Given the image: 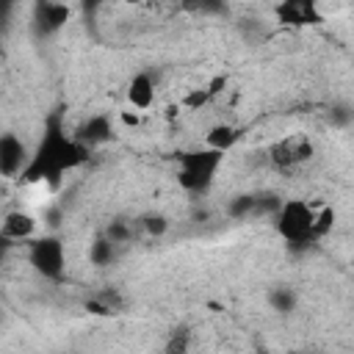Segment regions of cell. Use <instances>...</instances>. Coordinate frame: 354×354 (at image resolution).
Segmentation results:
<instances>
[{"mask_svg":"<svg viewBox=\"0 0 354 354\" xmlns=\"http://www.w3.org/2000/svg\"><path fill=\"white\" fill-rule=\"evenodd\" d=\"M254 207H257V194H238L227 202V216L235 221H243L254 216Z\"/></svg>","mask_w":354,"mask_h":354,"instance_id":"cell-15","label":"cell"},{"mask_svg":"<svg viewBox=\"0 0 354 354\" xmlns=\"http://www.w3.org/2000/svg\"><path fill=\"white\" fill-rule=\"evenodd\" d=\"M213 100H210V94H207V88L202 86V88H191L185 97H183V108L185 111H199V108H205V105H210Z\"/></svg>","mask_w":354,"mask_h":354,"instance_id":"cell-20","label":"cell"},{"mask_svg":"<svg viewBox=\"0 0 354 354\" xmlns=\"http://www.w3.org/2000/svg\"><path fill=\"white\" fill-rule=\"evenodd\" d=\"M268 307L277 313V315H290L296 313L299 307V293L290 288V285H274L268 290Z\"/></svg>","mask_w":354,"mask_h":354,"instance_id":"cell-13","label":"cell"},{"mask_svg":"<svg viewBox=\"0 0 354 354\" xmlns=\"http://www.w3.org/2000/svg\"><path fill=\"white\" fill-rule=\"evenodd\" d=\"M30 160L28 144L17 133H0V177H22Z\"/></svg>","mask_w":354,"mask_h":354,"instance_id":"cell-6","label":"cell"},{"mask_svg":"<svg viewBox=\"0 0 354 354\" xmlns=\"http://www.w3.org/2000/svg\"><path fill=\"white\" fill-rule=\"evenodd\" d=\"M124 97H127V102H130L133 111H138V113L149 111L155 105V97H158V88H155L152 75L149 72L133 75L130 83H127V88H124Z\"/></svg>","mask_w":354,"mask_h":354,"instance_id":"cell-10","label":"cell"},{"mask_svg":"<svg viewBox=\"0 0 354 354\" xmlns=\"http://www.w3.org/2000/svg\"><path fill=\"white\" fill-rule=\"evenodd\" d=\"M36 232H39V218L33 216V213H28V210H8L6 216H3V221H0V235L6 238V241H11V243H30L33 238H36Z\"/></svg>","mask_w":354,"mask_h":354,"instance_id":"cell-8","label":"cell"},{"mask_svg":"<svg viewBox=\"0 0 354 354\" xmlns=\"http://www.w3.org/2000/svg\"><path fill=\"white\" fill-rule=\"evenodd\" d=\"M293 354H310V351H293Z\"/></svg>","mask_w":354,"mask_h":354,"instance_id":"cell-24","label":"cell"},{"mask_svg":"<svg viewBox=\"0 0 354 354\" xmlns=\"http://www.w3.org/2000/svg\"><path fill=\"white\" fill-rule=\"evenodd\" d=\"M241 138V130L232 122H216L205 133V149H213L218 155H227Z\"/></svg>","mask_w":354,"mask_h":354,"instance_id":"cell-12","label":"cell"},{"mask_svg":"<svg viewBox=\"0 0 354 354\" xmlns=\"http://www.w3.org/2000/svg\"><path fill=\"white\" fill-rule=\"evenodd\" d=\"M88 158V149H83L75 136H66L55 122L47 127L44 138L39 141V147L30 152V160L22 171L25 183H44V185H55L66 171L77 169L83 160Z\"/></svg>","mask_w":354,"mask_h":354,"instance_id":"cell-1","label":"cell"},{"mask_svg":"<svg viewBox=\"0 0 354 354\" xmlns=\"http://www.w3.org/2000/svg\"><path fill=\"white\" fill-rule=\"evenodd\" d=\"M332 119H335L337 124H343V127H346V124L351 122V111H348L346 105H340V108H335V111H332Z\"/></svg>","mask_w":354,"mask_h":354,"instance_id":"cell-21","label":"cell"},{"mask_svg":"<svg viewBox=\"0 0 354 354\" xmlns=\"http://www.w3.org/2000/svg\"><path fill=\"white\" fill-rule=\"evenodd\" d=\"M277 17L285 25H315L321 22V11L310 0H288L277 6Z\"/></svg>","mask_w":354,"mask_h":354,"instance_id":"cell-11","label":"cell"},{"mask_svg":"<svg viewBox=\"0 0 354 354\" xmlns=\"http://www.w3.org/2000/svg\"><path fill=\"white\" fill-rule=\"evenodd\" d=\"M28 263L44 279H61L66 271V246L58 235H36L28 243Z\"/></svg>","mask_w":354,"mask_h":354,"instance_id":"cell-4","label":"cell"},{"mask_svg":"<svg viewBox=\"0 0 354 354\" xmlns=\"http://www.w3.org/2000/svg\"><path fill=\"white\" fill-rule=\"evenodd\" d=\"M313 218H315V207L310 202L282 199V205L274 213V227L288 243L307 246L313 241Z\"/></svg>","mask_w":354,"mask_h":354,"instance_id":"cell-3","label":"cell"},{"mask_svg":"<svg viewBox=\"0 0 354 354\" xmlns=\"http://www.w3.org/2000/svg\"><path fill=\"white\" fill-rule=\"evenodd\" d=\"M313 152H315V147H313L310 136H304V133H290V136H282V138H277V141L268 144L266 160H268L274 169H279V171H293V169L304 166V163L313 158Z\"/></svg>","mask_w":354,"mask_h":354,"instance_id":"cell-5","label":"cell"},{"mask_svg":"<svg viewBox=\"0 0 354 354\" xmlns=\"http://www.w3.org/2000/svg\"><path fill=\"white\" fill-rule=\"evenodd\" d=\"M221 160H224V155H218L213 149H191V152H183L177 158V183L188 194H205L216 183V174L221 169Z\"/></svg>","mask_w":354,"mask_h":354,"instance_id":"cell-2","label":"cell"},{"mask_svg":"<svg viewBox=\"0 0 354 354\" xmlns=\"http://www.w3.org/2000/svg\"><path fill=\"white\" fill-rule=\"evenodd\" d=\"M257 354H268V351H257Z\"/></svg>","mask_w":354,"mask_h":354,"instance_id":"cell-25","label":"cell"},{"mask_svg":"<svg viewBox=\"0 0 354 354\" xmlns=\"http://www.w3.org/2000/svg\"><path fill=\"white\" fill-rule=\"evenodd\" d=\"M113 246H127L130 241H133V227L127 224V221H122V218H116V221H111L108 227H105V232H102Z\"/></svg>","mask_w":354,"mask_h":354,"instance_id":"cell-18","label":"cell"},{"mask_svg":"<svg viewBox=\"0 0 354 354\" xmlns=\"http://www.w3.org/2000/svg\"><path fill=\"white\" fill-rule=\"evenodd\" d=\"M11 246H14V243H11V241H6V238L0 235V266L6 263V257H8V252H11Z\"/></svg>","mask_w":354,"mask_h":354,"instance_id":"cell-23","label":"cell"},{"mask_svg":"<svg viewBox=\"0 0 354 354\" xmlns=\"http://www.w3.org/2000/svg\"><path fill=\"white\" fill-rule=\"evenodd\" d=\"M122 122H124L127 127H136V124L141 122V113H138V111H133V113H130V111H122Z\"/></svg>","mask_w":354,"mask_h":354,"instance_id":"cell-22","label":"cell"},{"mask_svg":"<svg viewBox=\"0 0 354 354\" xmlns=\"http://www.w3.org/2000/svg\"><path fill=\"white\" fill-rule=\"evenodd\" d=\"M72 17V8L64 3H39L33 8V28L39 36H53L58 33Z\"/></svg>","mask_w":354,"mask_h":354,"instance_id":"cell-9","label":"cell"},{"mask_svg":"<svg viewBox=\"0 0 354 354\" xmlns=\"http://www.w3.org/2000/svg\"><path fill=\"white\" fill-rule=\"evenodd\" d=\"M138 224H141V230H144L149 238H163V235L169 232V218H166L163 213H147Z\"/></svg>","mask_w":354,"mask_h":354,"instance_id":"cell-19","label":"cell"},{"mask_svg":"<svg viewBox=\"0 0 354 354\" xmlns=\"http://www.w3.org/2000/svg\"><path fill=\"white\" fill-rule=\"evenodd\" d=\"M116 254H119V246H113L102 232L88 243V263H91V266H97V268L111 266V263L116 260Z\"/></svg>","mask_w":354,"mask_h":354,"instance_id":"cell-14","label":"cell"},{"mask_svg":"<svg viewBox=\"0 0 354 354\" xmlns=\"http://www.w3.org/2000/svg\"><path fill=\"white\" fill-rule=\"evenodd\" d=\"M335 218H337L335 207H321V210H315V218H313V241L326 238V235L332 232V227H335Z\"/></svg>","mask_w":354,"mask_h":354,"instance_id":"cell-17","label":"cell"},{"mask_svg":"<svg viewBox=\"0 0 354 354\" xmlns=\"http://www.w3.org/2000/svg\"><path fill=\"white\" fill-rule=\"evenodd\" d=\"M194 346V332L188 326H177L169 337H166V348L163 354H188Z\"/></svg>","mask_w":354,"mask_h":354,"instance_id":"cell-16","label":"cell"},{"mask_svg":"<svg viewBox=\"0 0 354 354\" xmlns=\"http://www.w3.org/2000/svg\"><path fill=\"white\" fill-rule=\"evenodd\" d=\"M113 136V122L108 113H91L88 119H83L75 130V141L83 149H97L102 144H108Z\"/></svg>","mask_w":354,"mask_h":354,"instance_id":"cell-7","label":"cell"}]
</instances>
